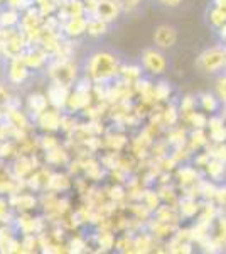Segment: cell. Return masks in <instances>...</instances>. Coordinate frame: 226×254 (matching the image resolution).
I'll use <instances>...</instances> for the list:
<instances>
[{"instance_id": "obj_1", "label": "cell", "mask_w": 226, "mask_h": 254, "mask_svg": "<svg viewBox=\"0 0 226 254\" xmlns=\"http://www.w3.org/2000/svg\"><path fill=\"white\" fill-rule=\"evenodd\" d=\"M120 71L118 60L106 51L93 53L86 61L85 73L93 83H105V81L115 78Z\"/></svg>"}, {"instance_id": "obj_2", "label": "cell", "mask_w": 226, "mask_h": 254, "mask_svg": "<svg viewBox=\"0 0 226 254\" xmlns=\"http://www.w3.org/2000/svg\"><path fill=\"white\" fill-rule=\"evenodd\" d=\"M47 75L52 83H59L71 88L78 81V68L71 63V60L54 58L47 64Z\"/></svg>"}, {"instance_id": "obj_3", "label": "cell", "mask_w": 226, "mask_h": 254, "mask_svg": "<svg viewBox=\"0 0 226 254\" xmlns=\"http://www.w3.org/2000/svg\"><path fill=\"white\" fill-rule=\"evenodd\" d=\"M198 66L204 73H221L226 68V48L213 46L204 49L198 58Z\"/></svg>"}, {"instance_id": "obj_4", "label": "cell", "mask_w": 226, "mask_h": 254, "mask_svg": "<svg viewBox=\"0 0 226 254\" xmlns=\"http://www.w3.org/2000/svg\"><path fill=\"white\" fill-rule=\"evenodd\" d=\"M142 66L152 75H160L166 71L167 60L159 48H149L142 53Z\"/></svg>"}, {"instance_id": "obj_5", "label": "cell", "mask_w": 226, "mask_h": 254, "mask_svg": "<svg viewBox=\"0 0 226 254\" xmlns=\"http://www.w3.org/2000/svg\"><path fill=\"white\" fill-rule=\"evenodd\" d=\"M178 41V31L169 24H160L154 32V43L159 49H171Z\"/></svg>"}, {"instance_id": "obj_6", "label": "cell", "mask_w": 226, "mask_h": 254, "mask_svg": "<svg viewBox=\"0 0 226 254\" xmlns=\"http://www.w3.org/2000/svg\"><path fill=\"white\" fill-rule=\"evenodd\" d=\"M69 90L68 87L64 85H59V83H52L47 87V100H49V105L54 107L57 110H66V104H68V97H69Z\"/></svg>"}, {"instance_id": "obj_7", "label": "cell", "mask_w": 226, "mask_h": 254, "mask_svg": "<svg viewBox=\"0 0 226 254\" xmlns=\"http://www.w3.org/2000/svg\"><path fill=\"white\" fill-rule=\"evenodd\" d=\"M49 56L51 55H49L46 49H44L43 46H38V48H27L20 58H22V61L31 69H39L47 63Z\"/></svg>"}, {"instance_id": "obj_8", "label": "cell", "mask_w": 226, "mask_h": 254, "mask_svg": "<svg viewBox=\"0 0 226 254\" xmlns=\"http://www.w3.org/2000/svg\"><path fill=\"white\" fill-rule=\"evenodd\" d=\"M120 10L122 9L117 0H98L96 10H94V15H91V17H98L105 20V22H113L118 17Z\"/></svg>"}, {"instance_id": "obj_9", "label": "cell", "mask_w": 226, "mask_h": 254, "mask_svg": "<svg viewBox=\"0 0 226 254\" xmlns=\"http://www.w3.org/2000/svg\"><path fill=\"white\" fill-rule=\"evenodd\" d=\"M36 168H38V159L34 156H19L14 163L12 173H14L15 178L27 180L36 171Z\"/></svg>"}, {"instance_id": "obj_10", "label": "cell", "mask_w": 226, "mask_h": 254, "mask_svg": "<svg viewBox=\"0 0 226 254\" xmlns=\"http://www.w3.org/2000/svg\"><path fill=\"white\" fill-rule=\"evenodd\" d=\"M61 119H63L61 110L52 107V109L44 110V112L41 114L38 117V124L43 127L44 130H47V132H54V130L61 129Z\"/></svg>"}, {"instance_id": "obj_11", "label": "cell", "mask_w": 226, "mask_h": 254, "mask_svg": "<svg viewBox=\"0 0 226 254\" xmlns=\"http://www.w3.org/2000/svg\"><path fill=\"white\" fill-rule=\"evenodd\" d=\"M15 225L24 236L26 234H41L43 232V222L41 219L29 215L27 212H22L17 219H15Z\"/></svg>"}, {"instance_id": "obj_12", "label": "cell", "mask_w": 226, "mask_h": 254, "mask_svg": "<svg viewBox=\"0 0 226 254\" xmlns=\"http://www.w3.org/2000/svg\"><path fill=\"white\" fill-rule=\"evenodd\" d=\"M29 68L22 58H14L9 61V81L12 85H22L29 78Z\"/></svg>"}, {"instance_id": "obj_13", "label": "cell", "mask_w": 226, "mask_h": 254, "mask_svg": "<svg viewBox=\"0 0 226 254\" xmlns=\"http://www.w3.org/2000/svg\"><path fill=\"white\" fill-rule=\"evenodd\" d=\"M86 27H88V17H83V15H81V17L68 19L61 24V29H63V32L71 39L80 38L81 34H85Z\"/></svg>"}, {"instance_id": "obj_14", "label": "cell", "mask_w": 226, "mask_h": 254, "mask_svg": "<svg viewBox=\"0 0 226 254\" xmlns=\"http://www.w3.org/2000/svg\"><path fill=\"white\" fill-rule=\"evenodd\" d=\"M9 203L12 208H15V210L29 212V210H32V208H36V205H38V198L31 193L20 191V193L9 195Z\"/></svg>"}, {"instance_id": "obj_15", "label": "cell", "mask_w": 226, "mask_h": 254, "mask_svg": "<svg viewBox=\"0 0 226 254\" xmlns=\"http://www.w3.org/2000/svg\"><path fill=\"white\" fill-rule=\"evenodd\" d=\"M47 105H49L47 95H43V93H32V95H29L27 98L29 112H32L36 117H39L44 110H47Z\"/></svg>"}, {"instance_id": "obj_16", "label": "cell", "mask_w": 226, "mask_h": 254, "mask_svg": "<svg viewBox=\"0 0 226 254\" xmlns=\"http://www.w3.org/2000/svg\"><path fill=\"white\" fill-rule=\"evenodd\" d=\"M20 12L17 9H7L3 12H0V27L2 29H12V27L19 26L20 24Z\"/></svg>"}, {"instance_id": "obj_17", "label": "cell", "mask_w": 226, "mask_h": 254, "mask_svg": "<svg viewBox=\"0 0 226 254\" xmlns=\"http://www.w3.org/2000/svg\"><path fill=\"white\" fill-rule=\"evenodd\" d=\"M46 163L52 166H61V165H68L69 163V156L68 151H64L61 146L54 147L51 151H46Z\"/></svg>"}, {"instance_id": "obj_18", "label": "cell", "mask_w": 226, "mask_h": 254, "mask_svg": "<svg viewBox=\"0 0 226 254\" xmlns=\"http://www.w3.org/2000/svg\"><path fill=\"white\" fill-rule=\"evenodd\" d=\"M69 187H71V180H69V176H68V175H63V173H52V175H51V180H49L47 190L59 193V191H66Z\"/></svg>"}, {"instance_id": "obj_19", "label": "cell", "mask_w": 226, "mask_h": 254, "mask_svg": "<svg viewBox=\"0 0 226 254\" xmlns=\"http://www.w3.org/2000/svg\"><path fill=\"white\" fill-rule=\"evenodd\" d=\"M108 31V22L98 19V17H90L88 19V27H86V32L93 38H98V36H103L105 32Z\"/></svg>"}, {"instance_id": "obj_20", "label": "cell", "mask_w": 226, "mask_h": 254, "mask_svg": "<svg viewBox=\"0 0 226 254\" xmlns=\"http://www.w3.org/2000/svg\"><path fill=\"white\" fill-rule=\"evenodd\" d=\"M0 222L2 224L15 222L14 215H12V207H10L9 200H5L3 196H0Z\"/></svg>"}, {"instance_id": "obj_21", "label": "cell", "mask_w": 226, "mask_h": 254, "mask_svg": "<svg viewBox=\"0 0 226 254\" xmlns=\"http://www.w3.org/2000/svg\"><path fill=\"white\" fill-rule=\"evenodd\" d=\"M75 129H76L75 117L69 116V114H63V119H61V130H64L66 134H71Z\"/></svg>"}, {"instance_id": "obj_22", "label": "cell", "mask_w": 226, "mask_h": 254, "mask_svg": "<svg viewBox=\"0 0 226 254\" xmlns=\"http://www.w3.org/2000/svg\"><path fill=\"white\" fill-rule=\"evenodd\" d=\"M216 92H218L220 100L226 104V73L223 71H221V75L218 76V80H216Z\"/></svg>"}, {"instance_id": "obj_23", "label": "cell", "mask_w": 226, "mask_h": 254, "mask_svg": "<svg viewBox=\"0 0 226 254\" xmlns=\"http://www.w3.org/2000/svg\"><path fill=\"white\" fill-rule=\"evenodd\" d=\"M39 144H41V149L43 151H51L59 146V141H57L54 136H44L39 139Z\"/></svg>"}, {"instance_id": "obj_24", "label": "cell", "mask_w": 226, "mask_h": 254, "mask_svg": "<svg viewBox=\"0 0 226 254\" xmlns=\"http://www.w3.org/2000/svg\"><path fill=\"white\" fill-rule=\"evenodd\" d=\"M85 248H86L85 239H83V237H80V236H76V237H73V239L69 241V249H68V251H71V253H83Z\"/></svg>"}, {"instance_id": "obj_25", "label": "cell", "mask_w": 226, "mask_h": 254, "mask_svg": "<svg viewBox=\"0 0 226 254\" xmlns=\"http://www.w3.org/2000/svg\"><path fill=\"white\" fill-rule=\"evenodd\" d=\"M12 97L10 95V92H9V88H7V85H3V83H0V105H7L9 102L12 100Z\"/></svg>"}, {"instance_id": "obj_26", "label": "cell", "mask_w": 226, "mask_h": 254, "mask_svg": "<svg viewBox=\"0 0 226 254\" xmlns=\"http://www.w3.org/2000/svg\"><path fill=\"white\" fill-rule=\"evenodd\" d=\"M98 243L103 249H110L113 246V237L112 234H108V232H101L100 237H98Z\"/></svg>"}, {"instance_id": "obj_27", "label": "cell", "mask_w": 226, "mask_h": 254, "mask_svg": "<svg viewBox=\"0 0 226 254\" xmlns=\"http://www.w3.org/2000/svg\"><path fill=\"white\" fill-rule=\"evenodd\" d=\"M118 5H120V9L123 10H132L135 7L140 3V0H117Z\"/></svg>"}, {"instance_id": "obj_28", "label": "cell", "mask_w": 226, "mask_h": 254, "mask_svg": "<svg viewBox=\"0 0 226 254\" xmlns=\"http://www.w3.org/2000/svg\"><path fill=\"white\" fill-rule=\"evenodd\" d=\"M157 2L164 3V5H167V7H176V5H179L182 0H157Z\"/></svg>"}, {"instance_id": "obj_29", "label": "cell", "mask_w": 226, "mask_h": 254, "mask_svg": "<svg viewBox=\"0 0 226 254\" xmlns=\"http://www.w3.org/2000/svg\"><path fill=\"white\" fill-rule=\"evenodd\" d=\"M3 2H7V0H0V3H3Z\"/></svg>"}]
</instances>
